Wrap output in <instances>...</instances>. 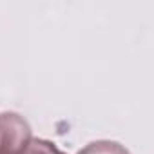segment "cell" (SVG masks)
Here are the masks:
<instances>
[{
	"label": "cell",
	"instance_id": "obj_3",
	"mask_svg": "<svg viewBox=\"0 0 154 154\" xmlns=\"http://www.w3.org/2000/svg\"><path fill=\"white\" fill-rule=\"evenodd\" d=\"M24 154H65V152L60 150L53 141L40 140V138H33L29 141L27 149L24 150Z\"/></svg>",
	"mask_w": 154,
	"mask_h": 154
},
{
	"label": "cell",
	"instance_id": "obj_4",
	"mask_svg": "<svg viewBox=\"0 0 154 154\" xmlns=\"http://www.w3.org/2000/svg\"><path fill=\"white\" fill-rule=\"evenodd\" d=\"M0 154H2V152H0Z\"/></svg>",
	"mask_w": 154,
	"mask_h": 154
},
{
	"label": "cell",
	"instance_id": "obj_1",
	"mask_svg": "<svg viewBox=\"0 0 154 154\" xmlns=\"http://www.w3.org/2000/svg\"><path fill=\"white\" fill-rule=\"evenodd\" d=\"M33 131L29 122L17 112H0V152L2 154H24Z\"/></svg>",
	"mask_w": 154,
	"mask_h": 154
},
{
	"label": "cell",
	"instance_id": "obj_2",
	"mask_svg": "<svg viewBox=\"0 0 154 154\" xmlns=\"http://www.w3.org/2000/svg\"><path fill=\"white\" fill-rule=\"evenodd\" d=\"M76 154H131L122 143L111 141V140H98L87 143L84 149H80Z\"/></svg>",
	"mask_w": 154,
	"mask_h": 154
}]
</instances>
